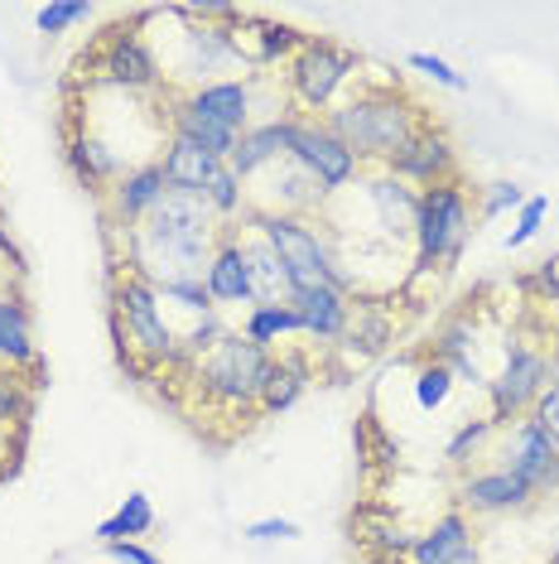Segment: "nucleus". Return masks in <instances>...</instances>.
Segmentation results:
<instances>
[{
  "mask_svg": "<svg viewBox=\"0 0 559 564\" xmlns=\"http://www.w3.org/2000/svg\"><path fill=\"white\" fill-rule=\"evenodd\" d=\"M309 391V367L299 357H271V371H265V387H261V410L265 415H280Z\"/></svg>",
  "mask_w": 559,
  "mask_h": 564,
  "instance_id": "23",
  "label": "nucleus"
},
{
  "mask_svg": "<svg viewBox=\"0 0 559 564\" xmlns=\"http://www.w3.org/2000/svg\"><path fill=\"white\" fill-rule=\"evenodd\" d=\"M101 78L111 87H125V93H140V87L160 83V63L135 30H117L101 48Z\"/></svg>",
  "mask_w": 559,
  "mask_h": 564,
  "instance_id": "11",
  "label": "nucleus"
},
{
  "mask_svg": "<svg viewBox=\"0 0 559 564\" xmlns=\"http://www.w3.org/2000/svg\"><path fill=\"white\" fill-rule=\"evenodd\" d=\"M449 381H453V371L443 367V362H435V367L419 371V387H415L419 405H425V410H439L443 401H449Z\"/></svg>",
  "mask_w": 559,
  "mask_h": 564,
  "instance_id": "32",
  "label": "nucleus"
},
{
  "mask_svg": "<svg viewBox=\"0 0 559 564\" xmlns=\"http://www.w3.org/2000/svg\"><path fill=\"white\" fill-rule=\"evenodd\" d=\"M530 487L506 468H492V473H473V478L459 482V507L463 511H478V517H497V511H520L530 507Z\"/></svg>",
  "mask_w": 559,
  "mask_h": 564,
  "instance_id": "15",
  "label": "nucleus"
},
{
  "mask_svg": "<svg viewBox=\"0 0 559 564\" xmlns=\"http://www.w3.org/2000/svg\"><path fill=\"white\" fill-rule=\"evenodd\" d=\"M545 391V357L530 352V348H516L506 357L502 377L487 381V395H492V420H512V415H526L530 405L540 401Z\"/></svg>",
  "mask_w": 559,
  "mask_h": 564,
  "instance_id": "10",
  "label": "nucleus"
},
{
  "mask_svg": "<svg viewBox=\"0 0 559 564\" xmlns=\"http://www.w3.org/2000/svg\"><path fill=\"white\" fill-rule=\"evenodd\" d=\"M184 107L194 117L222 126V131H246V117H251V87L237 83V78H222V83H202L184 97Z\"/></svg>",
  "mask_w": 559,
  "mask_h": 564,
  "instance_id": "18",
  "label": "nucleus"
},
{
  "mask_svg": "<svg viewBox=\"0 0 559 564\" xmlns=\"http://www.w3.org/2000/svg\"><path fill=\"white\" fill-rule=\"evenodd\" d=\"M366 198H372L376 223L386 227L391 237H415V223H419V188H410L405 178L381 170L376 178H366Z\"/></svg>",
  "mask_w": 559,
  "mask_h": 564,
  "instance_id": "19",
  "label": "nucleus"
},
{
  "mask_svg": "<svg viewBox=\"0 0 559 564\" xmlns=\"http://www.w3.org/2000/svg\"><path fill=\"white\" fill-rule=\"evenodd\" d=\"M463 550H473V525H468L463 511H443L425 535H415L410 560L415 564H453Z\"/></svg>",
  "mask_w": 559,
  "mask_h": 564,
  "instance_id": "21",
  "label": "nucleus"
},
{
  "mask_svg": "<svg viewBox=\"0 0 559 564\" xmlns=\"http://www.w3.org/2000/svg\"><path fill=\"white\" fill-rule=\"evenodd\" d=\"M304 318V333L319 343H338L348 338V324H352V304L348 294L333 290V285H304L295 290V300H289Z\"/></svg>",
  "mask_w": 559,
  "mask_h": 564,
  "instance_id": "17",
  "label": "nucleus"
},
{
  "mask_svg": "<svg viewBox=\"0 0 559 564\" xmlns=\"http://www.w3.org/2000/svg\"><path fill=\"white\" fill-rule=\"evenodd\" d=\"M468 227H473V203H468L463 184H435L419 194V223H415V251H419V271L459 261Z\"/></svg>",
  "mask_w": 559,
  "mask_h": 564,
  "instance_id": "4",
  "label": "nucleus"
},
{
  "mask_svg": "<svg viewBox=\"0 0 559 564\" xmlns=\"http://www.w3.org/2000/svg\"><path fill=\"white\" fill-rule=\"evenodd\" d=\"M218 170H222V160H212L202 145H194V140H184V135H169L164 160H160V174H164V188H169V194L202 198Z\"/></svg>",
  "mask_w": 559,
  "mask_h": 564,
  "instance_id": "16",
  "label": "nucleus"
},
{
  "mask_svg": "<svg viewBox=\"0 0 559 564\" xmlns=\"http://www.w3.org/2000/svg\"><path fill=\"white\" fill-rule=\"evenodd\" d=\"M251 223H256V232L271 241L275 256L285 261L289 280H295V290L304 285H333L348 294L352 280L338 271V261L328 256V241L314 232L304 217H289V213H251Z\"/></svg>",
  "mask_w": 559,
  "mask_h": 564,
  "instance_id": "2",
  "label": "nucleus"
},
{
  "mask_svg": "<svg viewBox=\"0 0 559 564\" xmlns=\"http://www.w3.org/2000/svg\"><path fill=\"white\" fill-rule=\"evenodd\" d=\"M241 256H246V275H251V304L256 310H280V304L295 300V280H289L285 261L275 256V247L256 237H241Z\"/></svg>",
  "mask_w": 559,
  "mask_h": 564,
  "instance_id": "13",
  "label": "nucleus"
},
{
  "mask_svg": "<svg viewBox=\"0 0 559 564\" xmlns=\"http://www.w3.org/2000/svg\"><path fill=\"white\" fill-rule=\"evenodd\" d=\"M164 194H169V188H164L160 164H140V170H125L117 184H111V223L131 232V227H140L150 213L160 208Z\"/></svg>",
  "mask_w": 559,
  "mask_h": 564,
  "instance_id": "14",
  "label": "nucleus"
},
{
  "mask_svg": "<svg viewBox=\"0 0 559 564\" xmlns=\"http://www.w3.org/2000/svg\"><path fill=\"white\" fill-rule=\"evenodd\" d=\"M73 170H78L87 184H107V178L121 174V155L101 135H78L73 140Z\"/></svg>",
  "mask_w": 559,
  "mask_h": 564,
  "instance_id": "26",
  "label": "nucleus"
},
{
  "mask_svg": "<svg viewBox=\"0 0 559 564\" xmlns=\"http://www.w3.org/2000/svg\"><path fill=\"white\" fill-rule=\"evenodd\" d=\"M358 68L362 58L352 48H338L333 40H304V48L289 58V87L309 111H328Z\"/></svg>",
  "mask_w": 559,
  "mask_h": 564,
  "instance_id": "5",
  "label": "nucleus"
},
{
  "mask_svg": "<svg viewBox=\"0 0 559 564\" xmlns=\"http://www.w3.org/2000/svg\"><path fill=\"white\" fill-rule=\"evenodd\" d=\"M386 174H396V178H405L410 188H435V184H449L453 174H459V155H453V140L443 135V131H435V126H425L415 140H405V145L391 155V164H386Z\"/></svg>",
  "mask_w": 559,
  "mask_h": 564,
  "instance_id": "8",
  "label": "nucleus"
},
{
  "mask_svg": "<svg viewBox=\"0 0 559 564\" xmlns=\"http://www.w3.org/2000/svg\"><path fill=\"white\" fill-rule=\"evenodd\" d=\"M319 121L358 155V164L372 160L381 170H386L391 155H396L405 140H415L425 131L419 107L405 101L401 93H391V87H372V93H358L352 101H333Z\"/></svg>",
  "mask_w": 559,
  "mask_h": 564,
  "instance_id": "1",
  "label": "nucleus"
},
{
  "mask_svg": "<svg viewBox=\"0 0 559 564\" xmlns=\"http://www.w3.org/2000/svg\"><path fill=\"white\" fill-rule=\"evenodd\" d=\"M6 454H10V430L0 425V468H6Z\"/></svg>",
  "mask_w": 559,
  "mask_h": 564,
  "instance_id": "39",
  "label": "nucleus"
},
{
  "mask_svg": "<svg viewBox=\"0 0 559 564\" xmlns=\"http://www.w3.org/2000/svg\"><path fill=\"white\" fill-rule=\"evenodd\" d=\"M34 410V387L20 377L15 367H0V425H24Z\"/></svg>",
  "mask_w": 559,
  "mask_h": 564,
  "instance_id": "28",
  "label": "nucleus"
},
{
  "mask_svg": "<svg viewBox=\"0 0 559 564\" xmlns=\"http://www.w3.org/2000/svg\"><path fill=\"white\" fill-rule=\"evenodd\" d=\"M453 564H482V555H478V550H463V555L453 560Z\"/></svg>",
  "mask_w": 559,
  "mask_h": 564,
  "instance_id": "40",
  "label": "nucleus"
},
{
  "mask_svg": "<svg viewBox=\"0 0 559 564\" xmlns=\"http://www.w3.org/2000/svg\"><path fill=\"white\" fill-rule=\"evenodd\" d=\"M289 160L299 164V170H309L319 178L324 194H338V188H348L352 178H358V155H352L342 140L328 131L324 121H295V140H289Z\"/></svg>",
  "mask_w": 559,
  "mask_h": 564,
  "instance_id": "7",
  "label": "nucleus"
},
{
  "mask_svg": "<svg viewBox=\"0 0 559 564\" xmlns=\"http://www.w3.org/2000/svg\"><path fill=\"white\" fill-rule=\"evenodd\" d=\"M87 15H92V6H44L40 15H34V24H40V34H63V30H73V24H83Z\"/></svg>",
  "mask_w": 559,
  "mask_h": 564,
  "instance_id": "33",
  "label": "nucleus"
},
{
  "mask_svg": "<svg viewBox=\"0 0 559 564\" xmlns=\"http://www.w3.org/2000/svg\"><path fill=\"white\" fill-rule=\"evenodd\" d=\"M502 468L516 473L530 492H545V487H559V448L550 444L536 420H520V425L506 434V448H502Z\"/></svg>",
  "mask_w": 559,
  "mask_h": 564,
  "instance_id": "9",
  "label": "nucleus"
},
{
  "mask_svg": "<svg viewBox=\"0 0 559 564\" xmlns=\"http://www.w3.org/2000/svg\"><path fill=\"white\" fill-rule=\"evenodd\" d=\"M265 371H271V348L251 343L246 333H227L212 352H202L194 362V377L202 381V391L218 395L227 405H256Z\"/></svg>",
  "mask_w": 559,
  "mask_h": 564,
  "instance_id": "3",
  "label": "nucleus"
},
{
  "mask_svg": "<svg viewBox=\"0 0 559 564\" xmlns=\"http://www.w3.org/2000/svg\"><path fill=\"white\" fill-rule=\"evenodd\" d=\"M0 367H30L40 371V348H34L30 314L15 294H0Z\"/></svg>",
  "mask_w": 559,
  "mask_h": 564,
  "instance_id": "22",
  "label": "nucleus"
},
{
  "mask_svg": "<svg viewBox=\"0 0 559 564\" xmlns=\"http://www.w3.org/2000/svg\"><path fill=\"white\" fill-rule=\"evenodd\" d=\"M101 550H107V555L117 560V564H160L140 541H111V545H101Z\"/></svg>",
  "mask_w": 559,
  "mask_h": 564,
  "instance_id": "38",
  "label": "nucleus"
},
{
  "mask_svg": "<svg viewBox=\"0 0 559 564\" xmlns=\"http://www.w3.org/2000/svg\"><path fill=\"white\" fill-rule=\"evenodd\" d=\"M530 420H536V425L550 434V444L559 448V387H545L540 391V401L530 405Z\"/></svg>",
  "mask_w": 559,
  "mask_h": 564,
  "instance_id": "35",
  "label": "nucleus"
},
{
  "mask_svg": "<svg viewBox=\"0 0 559 564\" xmlns=\"http://www.w3.org/2000/svg\"><path fill=\"white\" fill-rule=\"evenodd\" d=\"M208 208L218 213V217H232V213H241V203H246V184L232 174V164H222L218 174H212V184H208Z\"/></svg>",
  "mask_w": 559,
  "mask_h": 564,
  "instance_id": "29",
  "label": "nucleus"
},
{
  "mask_svg": "<svg viewBox=\"0 0 559 564\" xmlns=\"http://www.w3.org/2000/svg\"><path fill=\"white\" fill-rule=\"evenodd\" d=\"M545 564H559V545H555V550H550V560H545Z\"/></svg>",
  "mask_w": 559,
  "mask_h": 564,
  "instance_id": "41",
  "label": "nucleus"
},
{
  "mask_svg": "<svg viewBox=\"0 0 559 564\" xmlns=\"http://www.w3.org/2000/svg\"><path fill=\"white\" fill-rule=\"evenodd\" d=\"M299 535V525L295 521H285V517H265V521H251L246 525V541H295Z\"/></svg>",
  "mask_w": 559,
  "mask_h": 564,
  "instance_id": "36",
  "label": "nucleus"
},
{
  "mask_svg": "<svg viewBox=\"0 0 559 564\" xmlns=\"http://www.w3.org/2000/svg\"><path fill=\"white\" fill-rule=\"evenodd\" d=\"M492 430H497V420H468V425L449 440V448H443V458H449L453 468H468V464H473V454L482 448V440H487Z\"/></svg>",
  "mask_w": 559,
  "mask_h": 564,
  "instance_id": "30",
  "label": "nucleus"
},
{
  "mask_svg": "<svg viewBox=\"0 0 559 564\" xmlns=\"http://www.w3.org/2000/svg\"><path fill=\"white\" fill-rule=\"evenodd\" d=\"M150 525H155V507H150V497L145 492H131L107 521L97 525L92 535H97L101 545H111V541H135V535H145Z\"/></svg>",
  "mask_w": 559,
  "mask_h": 564,
  "instance_id": "25",
  "label": "nucleus"
},
{
  "mask_svg": "<svg viewBox=\"0 0 559 564\" xmlns=\"http://www.w3.org/2000/svg\"><path fill=\"white\" fill-rule=\"evenodd\" d=\"M117 324L135 352L160 357V362L179 357V338H174V328L160 314V290L150 280H140L135 271L117 275Z\"/></svg>",
  "mask_w": 559,
  "mask_h": 564,
  "instance_id": "6",
  "label": "nucleus"
},
{
  "mask_svg": "<svg viewBox=\"0 0 559 564\" xmlns=\"http://www.w3.org/2000/svg\"><path fill=\"white\" fill-rule=\"evenodd\" d=\"M289 140H295V117L265 121V126H246L227 164H232V174L246 184V178H256L261 170H271V164L289 160Z\"/></svg>",
  "mask_w": 559,
  "mask_h": 564,
  "instance_id": "12",
  "label": "nucleus"
},
{
  "mask_svg": "<svg viewBox=\"0 0 559 564\" xmlns=\"http://www.w3.org/2000/svg\"><path fill=\"white\" fill-rule=\"evenodd\" d=\"M410 68H415V73H425V78H435L439 87H449V93H463V87H468L463 73H453L449 63L435 58V54H410Z\"/></svg>",
  "mask_w": 559,
  "mask_h": 564,
  "instance_id": "34",
  "label": "nucleus"
},
{
  "mask_svg": "<svg viewBox=\"0 0 559 564\" xmlns=\"http://www.w3.org/2000/svg\"><path fill=\"white\" fill-rule=\"evenodd\" d=\"M241 333H246L251 343H261V348H271V343L289 338V333H304V318L295 304H280V310H251L246 324H241Z\"/></svg>",
  "mask_w": 559,
  "mask_h": 564,
  "instance_id": "27",
  "label": "nucleus"
},
{
  "mask_svg": "<svg viewBox=\"0 0 559 564\" xmlns=\"http://www.w3.org/2000/svg\"><path fill=\"white\" fill-rule=\"evenodd\" d=\"M169 126H174V135H184V140H194V145H202L212 160H232V150H237V131H222V126H212V121H202L194 117V111L184 107V101H174V111H169Z\"/></svg>",
  "mask_w": 559,
  "mask_h": 564,
  "instance_id": "24",
  "label": "nucleus"
},
{
  "mask_svg": "<svg viewBox=\"0 0 559 564\" xmlns=\"http://www.w3.org/2000/svg\"><path fill=\"white\" fill-rule=\"evenodd\" d=\"M545 213H550V203L545 198H526L520 203V217H516V232H506V251H516V247H526L530 237L545 227Z\"/></svg>",
  "mask_w": 559,
  "mask_h": 564,
  "instance_id": "31",
  "label": "nucleus"
},
{
  "mask_svg": "<svg viewBox=\"0 0 559 564\" xmlns=\"http://www.w3.org/2000/svg\"><path fill=\"white\" fill-rule=\"evenodd\" d=\"M526 203V194H520V184H492V194L482 198V217H497L506 208H520Z\"/></svg>",
  "mask_w": 559,
  "mask_h": 564,
  "instance_id": "37",
  "label": "nucleus"
},
{
  "mask_svg": "<svg viewBox=\"0 0 559 564\" xmlns=\"http://www.w3.org/2000/svg\"><path fill=\"white\" fill-rule=\"evenodd\" d=\"M202 285H208L212 304L251 300V275H246V256H241V237H232V232L218 237V251H212L208 271H202Z\"/></svg>",
  "mask_w": 559,
  "mask_h": 564,
  "instance_id": "20",
  "label": "nucleus"
}]
</instances>
